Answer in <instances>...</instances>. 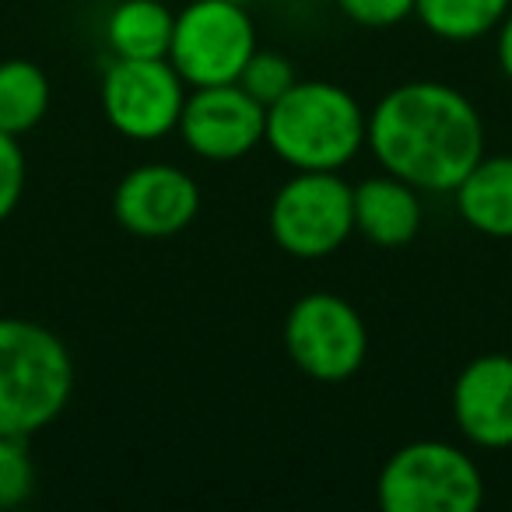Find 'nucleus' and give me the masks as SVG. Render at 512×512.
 I'll return each mask as SVG.
<instances>
[{"mask_svg":"<svg viewBox=\"0 0 512 512\" xmlns=\"http://www.w3.org/2000/svg\"><path fill=\"white\" fill-rule=\"evenodd\" d=\"M383 172L428 193H449L484 155L477 106L442 81H407L369 113V141Z\"/></svg>","mask_w":512,"mask_h":512,"instance_id":"obj_1","label":"nucleus"},{"mask_svg":"<svg viewBox=\"0 0 512 512\" xmlns=\"http://www.w3.org/2000/svg\"><path fill=\"white\" fill-rule=\"evenodd\" d=\"M369 141V116L334 81H295L267 106L264 144L295 172H341Z\"/></svg>","mask_w":512,"mask_h":512,"instance_id":"obj_2","label":"nucleus"},{"mask_svg":"<svg viewBox=\"0 0 512 512\" xmlns=\"http://www.w3.org/2000/svg\"><path fill=\"white\" fill-rule=\"evenodd\" d=\"M71 390L67 344L43 323L0 316V435L32 439L64 414Z\"/></svg>","mask_w":512,"mask_h":512,"instance_id":"obj_3","label":"nucleus"},{"mask_svg":"<svg viewBox=\"0 0 512 512\" xmlns=\"http://www.w3.org/2000/svg\"><path fill=\"white\" fill-rule=\"evenodd\" d=\"M376 498L386 512H474L484 502V477L460 446L418 439L383 463Z\"/></svg>","mask_w":512,"mask_h":512,"instance_id":"obj_4","label":"nucleus"},{"mask_svg":"<svg viewBox=\"0 0 512 512\" xmlns=\"http://www.w3.org/2000/svg\"><path fill=\"white\" fill-rule=\"evenodd\" d=\"M256 50V25L246 4L190 0L172 25L169 64L190 88L232 85Z\"/></svg>","mask_w":512,"mask_h":512,"instance_id":"obj_5","label":"nucleus"},{"mask_svg":"<svg viewBox=\"0 0 512 512\" xmlns=\"http://www.w3.org/2000/svg\"><path fill=\"white\" fill-rule=\"evenodd\" d=\"M271 239L295 260H323L355 232V186L337 172H299L271 200Z\"/></svg>","mask_w":512,"mask_h":512,"instance_id":"obj_6","label":"nucleus"},{"mask_svg":"<svg viewBox=\"0 0 512 512\" xmlns=\"http://www.w3.org/2000/svg\"><path fill=\"white\" fill-rule=\"evenodd\" d=\"M285 348L302 376L316 383H344L365 365L369 330L358 309L341 295H302L285 316Z\"/></svg>","mask_w":512,"mask_h":512,"instance_id":"obj_7","label":"nucleus"},{"mask_svg":"<svg viewBox=\"0 0 512 512\" xmlns=\"http://www.w3.org/2000/svg\"><path fill=\"white\" fill-rule=\"evenodd\" d=\"M186 95V81L169 64V57H116L102 74V113L109 127L130 141H158L172 134L183 116Z\"/></svg>","mask_w":512,"mask_h":512,"instance_id":"obj_8","label":"nucleus"},{"mask_svg":"<svg viewBox=\"0 0 512 512\" xmlns=\"http://www.w3.org/2000/svg\"><path fill=\"white\" fill-rule=\"evenodd\" d=\"M176 130L204 162H239L264 144L267 106H260L239 81L193 88Z\"/></svg>","mask_w":512,"mask_h":512,"instance_id":"obj_9","label":"nucleus"},{"mask_svg":"<svg viewBox=\"0 0 512 512\" xmlns=\"http://www.w3.org/2000/svg\"><path fill=\"white\" fill-rule=\"evenodd\" d=\"M200 211V186L179 165L148 162L116 183L113 214L137 239H172L186 232Z\"/></svg>","mask_w":512,"mask_h":512,"instance_id":"obj_10","label":"nucleus"},{"mask_svg":"<svg viewBox=\"0 0 512 512\" xmlns=\"http://www.w3.org/2000/svg\"><path fill=\"white\" fill-rule=\"evenodd\" d=\"M453 421L481 449L512 446V355H481L453 383Z\"/></svg>","mask_w":512,"mask_h":512,"instance_id":"obj_11","label":"nucleus"},{"mask_svg":"<svg viewBox=\"0 0 512 512\" xmlns=\"http://www.w3.org/2000/svg\"><path fill=\"white\" fill-rule=\"evenodd\" d=\"M425 204L421 190L397 176H372L355 186V232L383 249H397L418 239Z\"/></svg>","mask_w":512,"mask_h":512,"instance_id":"obj_12","label":"nucleus"},{"mask_svg":"<svg viewBox=\"0 0 512 512\" xmlns=\"http://www.w3.org/2000/svg\"><path fill=\"white\" fill-rule=\"evenodd\" d=\"M460 218L488 239H512V155H481L456 186Z\"/></svg>","mask_w":512,"mask_h":512,"instance_id":"obj_13","label":"nucleus"},{"mask_svg":"<svg viewBox=\"0 0 512 512\" xmlns=\"http://www.w3.org/2000/svg\"><path fill=\"white\" fill-rule=\"evenodd\" d=\"M172 25H176V15L165 8L162 0H120L109 11L106 43L113 57L158 60L169 57Z\"/></svg>","mask_w":512,"mask_h":512,"instance_id":"obj_14","label":"nucleus"},{"mask_svg":"<svg viewBox=\"0 0 512 512\" xmlns=\"http://www.w3.org/2000/svg\"><path fill=\"white\" fill-rule=\"evenodd\" d=\"M512 0H414V15L446 43H474L502 25Z\"/></svg>","mask_w":512,"mask_h":512,"instance_id":"obj_15","label":"nucleus"},{"mask_svg":"<svg viewBox=\"0 0 512 512\" xmlns=\"http://www.w3.org/2000/svg\"><path fill=\"white\" fill-rule=\"evenodd\" d=\"M50 109V81L32 60L0 64V130L22 137L39 127Z\"/></svg>","mask_w":512,"mask_h":512,"instance_id":"obj_16","label":"nucleus"},{"mask_svg":"<svg viewBox=\"0 0 512 512\" xmlns=\"http://www.w3.org/2000/svg\"><path fill=\"white\" fill-rule=\"evenodd\" d=\"M36 488V463L25 435H0V509H18Z\"/></svg>","mask_w":512,"mask_h":512,"instance_id":"obj_17","label":"nucleus"},{"mask_svg":"<svg viewBox=\"0 0 512 512\" xmlns=\"http://www.w3.org/2000/svg\"><path fill=\"white\" fill-rule=\"evenodd\" d=\"M295 81L299 78H295L292 60L281 57V53H274V50H256L239 74V85L246 88L260 106H274Z\"/></svg>","mask_w":512,"mask_h":512,"instance_id":"obj_18","label":"nucleus"},{"mask_svg":"<svg viewBox=\"0 0 512 512\" xmlns=\"http://www.w3.org/2000/svg\"><path fill=\"white\" fill-rule=\"evenodd\" d=\"M25 193V151L15 134L0 130V221L11 218Z\"/></svg>","mask_w":512,"mask_h":512,"instance_id":"obj_19","label":"nucleus"},{"mask_svg":"<svg viewBox=\"0 0 512 512\" xmlns=\"http://www.w3.org/2000/svg\"><path fill=\"white\" fill-rule=\"evenodd\" d=\"M337 8L365 29H390L414 15V0H337Z\"/></svg>","mask_w":512,"mask_h":512,"instance_id":"obj_20","label":"nucleus"},{"mask_svg":"<svg viewBox=\"0 0 512 512\" xmlns=\"http://www.w3.org/2000/svg\"><path fill=\"white\" fill-rule=\"evenodd\" d=\"M495 57H498L502 74L512 81V11L502 18V25L495 29Z\"/></svg>","mask_w":512,"mask_h":512,"instance_id":"obj_21","label":"nucleus"},{"mask_svg":"<svg viewBox=\"0 0 512 512\" xmlns=\"http://www.w3.org/2000/svg\"><path fill=\"white\" fill-rule=\"evenodd\" d=\"M235 4H249V0H235Z\"/></svg>","mask_w":512,"mask_h":512,"instance_id":"obj_22","label":"nucleus"}]
</instances>
